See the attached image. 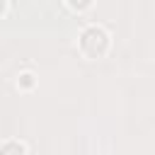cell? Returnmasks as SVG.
Returning <instances> with one entry per match:
<instances>
[{
    "label": "cell",
    "instance_id": "6da1fadb",
    "mask_svg": "<svg viewBox=\"0 0 155 155\" xmlns=\"http://www.w3.org/2000/svg\"><path fill=\"white\" fill-rule=\"evenodd\" d=\"M109 48V36L99 27H90L80 34V51L87 58H102Z\"/></svg>",
    "mask_w": 155,
    "mask_h": 155
},
{
    "label": "cell",
    "instance_id": "7a4b0ae2",
    "mask_svg": "<svg viewBox=\"0 0 155 155\" xmlns=\"http://www.w3.org/2000/svg\"><path fill=\"white\" fill-rule=\"evenodd\" d=\"M0 155H27V150H24V145H22V143L10 140V143H5V145L0 148Z\"/></svg>",
    "mask_w": 155,
    "mask_h": 155
},
{
    "label": "cell",
    "instance_id": "3957f363",
    "mask_svg": "<svg viewBox=\"0 0 155 155\" xmlns=\"http://www.w3.org/2000/svg\"><path fill=\"white\" fill-rule=\"evenodd\" d=\"M68 5H70L73 10H78V12H82V10H87V7L92 5V0H68Z\"/></svg>",
    "mask_w": 155,
    "mask_h": 155
},
{
    "label": "cell",
    "instance_id": "277c9868",
    "mask_svg": "<svg viewBox=\"0 0 155 155\" xmlns=\"http://www.w3.org/2000/svg\"><path fill=\"white\" fill-rule=\"evenodd\" d=\"M31 82H34V78H31L29 73H27V75H22V85H24V87H29Z\"/></svg>",
    "mask_w": 155,
    "mask_h": 155
},
{
    "label": "cell",
    "instance_id": "5b68a950",
    "mask_svg": "<svg viewBox=\"0 0 155 155\" xmlns=\"http://www.w3.org/2000/svg\"><path fill=\"white\" fill-rule=\"evenodd\" d=\"M2 10H5V0H0V15H2Z\"/></svg>",
    "mask_w": 155,
    "mask_h": 155
}]
</instances>
